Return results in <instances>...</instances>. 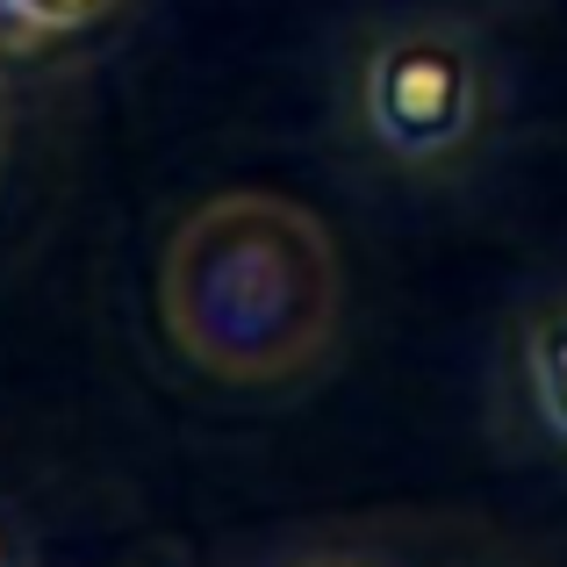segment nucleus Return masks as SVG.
Returning <instances> with one entry per match:
<instances>
[{"instance_id": "nucleus-1", "label": "nucleus", "mask_w": 567, "mask_h": 567, "mask_svg": "<svg viewBox=\"0 0 567 567\" xmlns=\"http://www.w3.org/2000/svg\"><path fill=\"white\" fill-rule=\"evenodd\" d=\"M338 251L288 194H216L173 230L158 309L208 381H295L338 331Z\"/></svg>"}, {"instance_id": "nucleus-2", "label": "nucleus", "mask_w": 567, "mask_h": 567, "mask_svg": "<svg viewBox=\"0 0 567 567\" xmlns=\"http://www.w3.org/2000/svg\"><path fill=\"white\" fill-rule=\"evenodd\" d=\"M482 37L453 14H402L367 43L360 115L395 166H445L482 123Z\"/></svg>"}, {"instance_id": "nucleus-3", "label": "nucleus", "mask_w": 567, "mask_h": 567, "mask_svg": "<svg viewBox=\"0 0 567 567\" xmlns=\"http://www.w3.org/2000/svg\"><path fill=\"white\" fill-rule=\"evenodd\" d=\"M517 367H525V395L539 410V431L567 453V295L539 302L517 331Z\"/></svg>"}, {"instance_id": "nucleus-4", "label": "nucleus", "mask_w": 567, "mask_h": 567, "mask_svg": "<svg viewBox=\"0 0 567 567\" xmlns=\"http://www.w3.org/2000/svg\"><path fill=\"white\" fill-rule=\"evenodd\" d=\"M109 14L115 0H0V58H37Z\"/></svg>"}, {"instance_id": "nucleus-5", "label": "nucleus", "mask_w": 567, "mask_h": 567, "mask_svg": "<svg viewBox=\"0 0 567 567\" xmlns=\"http://www.w3.org/2000/svg\"><path fill=\"white\" fill-rule=\"evenodd\" d=\"M0 567H37V546H29V525L0 503Z\"/></svg>"}, {"instance_id": "nucleus-6", "label": "nucleus", "mask_w": 567, "mask_h": 567, "mask_svg": "<svg viewBox=\"0 0 567 567\" xmlns=\"http://www.w3.org/2000/svg\"><path fill=\"white\" fill-rule=\"evenodd\" d=\"M0 152H8V109H0Z\"/></svg>"}]
</instances>
